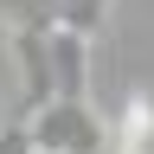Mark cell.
<instances>
[{"mask_svg":"<svg viewBox=\"0 0 154 154\" xmlns=\"http://www.w3.org/2000/svg\"><path fill=\"white\" fill-rule=\"evenodd\" d=\"M32 135V154H103L109 148V128L90 103H64V96H45L38 109L19 116Z\"/></svg>","mask_w":154,"mask_h":154,"instance_id":"cell-1","label":"cell"},{"mask_svg":"<svg viewBox=\"0 0 154 154\" xmlns=\"http://www.w3.org/2000/svg\"><path fill=\"white\" fill-rule=\"evenodd\" d=\"M45 45H51V96H64V103H90V32L51 26Z\"/></svg>","mask_w":154,"mask_h":154,"instance_id":"cell-2","label":"cell"}]
</instances>
